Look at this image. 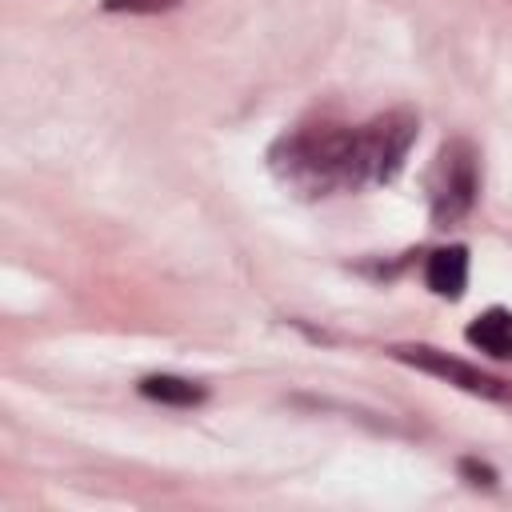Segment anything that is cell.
Returning a JSON list of instances; mask_svg holds the SVG:
<instances>
[{
    "mask_svg": "<svg viewBox=\"0 0 512 512\" xmlns=\"http://www.w3.org/2000/svg\"><path fill=\"white\" fill-rule=\"evenodd\" d=\"M180 0H104L108 12H168Z\"/></svg>",
    "mask_w": 512,
    "mask_h": 512,
    "instance_id": "obj_7",
    "label": "cell"
},
{
    "mask_svg": "<svg viewBox=\"0 0 512 512\" xmlns=\"http://www.w3.org/2000/svg\"><path fill=\"white\" fill-rule=\"evenodd\" d=\"M468 344L496 356V360H512V312L508 308H488L480 312L468 328H464Z\"/></svg>",
    "mask_w": 512,
    "mask_h": 512,
    "instance_id": "obj_5",
    "label": "cell"
},
{
    "mask_svg": "<svg viewBox=\"0 0 512 512\" xmlns=\"http://www.w3.org/2000/svg\"><path fill=\"white\" fill-rule=\"evenodd\" d=\"M140 392H144L148 400L176 404V408H192V404H200V400L208 396L204 384H192V380H184V376H168V372H160V376H144V380H140Z\"/></svg>",
    "mask_w": 512,
    "mask_h": 512,
    "instance_id": "obj_6",
    "label": "cell"
},
{
    "mask_svg": "<svg viewBox=\"0 0 512 512\" xmlns=\"http://www.w3.org/2000/svg\"><path fill=\"white\" fill-rule=\"evenodd\" d=\"M412 140L416 116L408 108H392L360 128H296L272 144L268 160L284 184L304 196H328L396 180Z\"/></svg>",
    "mask_w": 512,
    "mask_h": 512,
    "instance_id": "obj_1",
    "label": "cell"
},
{
    "mask_svg": "<svg viewBox=\"0 0 512 512\" xmlns=\"http://www.w3.org/2000/svg\"><path fill=\"white\" fill-rule=\"evenodd\" d=\"M480 192V168H476V148L456 136L448 144H440L436 164L428 172V204H432V224L448 228L460 216L472 212Z\"/></svg>",
    "mask_w": 512,
    "mask_h": 512,
    "instance_id": "obj_2",
    "label": "cell"
},
{
    "mask_svg": "<svg viewBox=\"0 0 512 512\" xmlns=\"http://www.w3.org/2000/svg\"><path fill=\"white\" fill-rule=\"evenodd\" d=\"M460 472H464L472 484H484V488H492V484H496V472H492L488 464L472 460V456H468V460H460Z\"/></svg>",
    "mask_w": 512,
    "mask_h": 512,
    "instance_id": "obj_8",
    "label": "cell"
},
{
    "mask_svg": "<svg viewBox=\"0 0 512 512\" xmlns=\"http://www.w3.org/2000/svg\"><path fill=\"white\" fill-rule=\"evenodd\" d=\"M424 280L436 296H448V300H460L464 296V284H468V252L460 244L452 248H436L428 256V268H424Z\"/></svg>",
    "mask_w": 512,
    "mask_h": 512,
    "instance_id": "obj_4",
    "label": "cell"
},
{
    "mask_svg": "<svg viewBox=\"0 0 512 512\" xmlns=\"http://www.w3.org/2000/svg\"><path fill=\"white\" fill-rule=\"evenodd\" d=\"M392 356L404 360V364H412V368H420V372H428V376H440V380H448V384H456V388H464V392H472V396H484V400H512V388H508L504 380H496V376H488V372H480V368H472V364H464V360H456V356H448V352H440V348H428V344H400V348H392Z\"/></svg>",
    "mask_w": 512,
    "mask_h": 512,
    "instance_id": "obj_3",
    "label": "cell"
}]
</instances>
